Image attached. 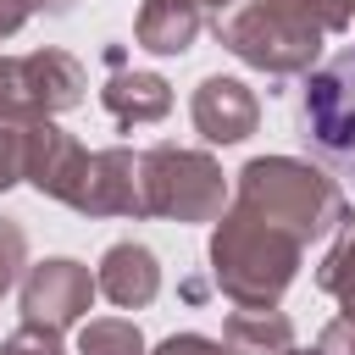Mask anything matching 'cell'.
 I'll list each match as a JSON object with an SVG mask.
<instances>
[{"instance_id":"cell-8","label":"cell","mask_w":355,"mask_h":355,"mask_svg":"<svg viewBox=\"0 0 355 355\" xmlns=\"http://www.w3.org/2000/svg\"><path fill=\"white\" fill-rule=\"evenodd\" d=\"M78 216H150L144 211V178H139V150L111 144L83 161V178L67 200Z\"/></svg>"},{"instance_id":"cell-5","label":"cell","mask_w":355,"mask_h":355,"mask_svg":"<svg viewBox=\"0 0 355 355\" xmlns=\"http://www.w3.org/2000/svg\"><path fill=\"white\" fill-rule=\"evenodd\" d=\"M144 178V211L166 222H216L227 211V178L216 155L183 150V144H150L139 150Z\"/></svg>"},{"instance_id":"cell-23","label":"cell","mask_w":355,"mask_h":355,"mask_svg":"<svg viewBox=\"0 0 355 355\" xmlns=\"http://www.w3.org/2000/svg\"><path fill=\"white\" fill-rule=\"evenodd\" d=\"M33 11L22 6V0H0V39H11V33H22V22H28Z\"/></svg>"},{"instance_id":"cell-15","label":"cell","mask_w":355,"mask_h":355,"mask_svg":"<svg viewBox=\"0 0 355 355\" xmlns=\"http://www.w3.org/2000/svg\"><path fill=\"white\" fill-rule=\"evenodd\" d=\"M316 288L327 300H338L344 316H355V216L333 233V244H327V255L316 266Z\"/></svg>"},{"instance_id":"cell-1","label":"cell","mask_w":355,"mask_h":355,"mask_svg":"<svg viewBox=\"0 0 355 355\" xmlns=\"http://www.w3.org/2000/svg\"><path fill=\"white\" fill-rule=\"evenodd\" d=\"M233 205H244L261 222L294 233L300 244H316V239H327V233H338L349 222V200H344L338 178L327 166H316V161H300V155L244 161Z\"/></svg>"},{"instance_id":"cell-17","label":"cell","mask_w":355,"mask_h":355,"mask_svg":"<svg viewBox=\"0 0 355 355\" xmlns=\"http://www.w3.org/2000/svg\"><path fill=\"white\" fill-rule=\"evenodd\" d=\"M22 272H28V233L17 216H0V300L11 283H22Z\"/></svg>"},{"instance_id":"cell-24","label":"cell","mask_w":355,"mask_h":355,"mask_svg":"<svg viewBox=\"0 0 355 355\" xmlns=\"http://www.w3.org/2000/svg\"><path fill=\"white\" fill-rule=\"evenodd\" d=\"M22 6H28V11H44V17H67L78 0H22Z\"/></svg>"},{"instance_id":"cell-22","label":"cell","mask_w":355,"mask_h":355,"mask_svg":"<svg viewBox=\"0 0 355 355\" xmlns=\"http://www.w3.org/2000/svg\"><path fill=\"white\" fill-rule=\"evenodd\" d=\"M316 349H322V355H355V316H344V311H338V316L322 327Z\"/></svg>"},{"instance_id":"cell-11","label":"cell","mask_w":355,"mask_h":355,"mask_svg":"<svg viewBox=\"0 0 355 355\" xmlns=\"http://www.w3.org/2000/svg\"><path fill=\"white\" fill-rule=\"evenodd\" d=\"M94 283H100V294H105L116 311H144V305L161 294V261H155V250L122 239V244H111V250L100 255Z\"/></svg>"},{"instance_id":"cell-14","label":"cell","mask_w":355,"mask_h":355,"mask_svg":"<svg viewBox=\"0 0 355 355\" xmlns=\"http://www.w3.org/2000/svg\"><path fill=\"white\" fill-rule=\"evenodd\" d=\"M222 344H227L233 355H288V349H294V322H288L277 305H266V311L239 305V311L222 322Z\"/></svg>"},{"instance_id":"cell-21","label":"cell","mask_w":355,"mask_h":355,"mask_svg":"<svg viewBox=\"0 0 355 355\" xmlns=\"http://www.w3.org/2000/svg\"><path fill=\"white\" fill-rule=\"evenodd\" d=\"M150 355H233L222 338H205V333H172V338H161Z\"/></svg>"},{"instance_id":"cell-7","label":"cell","mask_w":355,"mask_h":355,"mask_svg":"<svg viewBox=\"0 0 355 355\" xmlns=\"http://www.w3.org/2000/svg\"><path fill=\"white\" fill-rule=\"evenodd\" d=\"M94 294H100L94 272H89L83 261H72V255H50V261L28 266V272H22V283H17V300H22V322L55 327V333L78 327V322L89 316Z\"/></svg>"},{"instance_id":"cell-25","label":"cell","mask_w":355,"mask_h":355,"mask_svg":"<svg viewBox=\"0 0 355 355\" xmlns=\"http://www.w3.org/2000/svg\"><path fill=\"white\" fill-rule=\"evenodd\" d=\"M200 6H205V17H216V11L227 6V0H200Z\"/></svg>"},{"instance_id":"cell-4","label":"cell","mask_w":355,"mask_h":355,"mask_svg":"<svg viewBox=\"0 0 355 355\" xmlns=\"http://www.w3.org/2000/svg\"><path fill=\"white\" fill-rule=\"evenodd\" d=\"M294 139L316 166L355 183V44L333 50L305 72L294 105Z\"/></svg>"},{"instance_id":"cell-9","label":"cell","mask_w":355,"mask_h":355,"mask_svg":"<svg viewBox=\"0 0 355 355\" xmlns=\"http://www.w3.org/2000/svg\"><path fill=\"white\" fill-rule=\"evenodd\" d=\"M83 161H89V150L67 128H55L50 116H39V122L22 128V183H33L44 200L67 205L72 189H78V178H83Z\"/></svg>"},{"instance_id":"cell-13","label":"cell","mask_w":355,"mask_h":355,"mask_svg":"<svg viewBox=\"0 0 355 355\" xmlns=\"http://www.w3.org/2000/svg\"><path fill=\"white\" fill-rule=\"evenodd\" d=\"M100 105L111 111V122L116 128H139V122H161L166 111H172V83L161 78V72H128V67H116L111 78H105V89H100Z\"/></svg>"},{"instance_id":"cell-12","label":"cell","mask_w":355,"mask_h":355,"mask_svg":"<svg viewBox=\"0 0 355 355\" xmlns=\"http://www.w3.org/2000/svg\"><path fill=\"white\" fill-rule=\"evenodd\" d=\"M205 28V6L200 0H144L133 17V44L150 55H183Z\"/></svg>"},{"instance_id":"cell-19","label":"cell","mask_w":355,"mask_h":355,"mask_svg":"<svg viewBox=\"0 0 355 355\" xmlns=\"http://www.w3.org/2000/svg\"><path fill=\"white\" fill-rule=\"evenodd\" d=\"M22 128L28 122H0V194L22 183Z\"/></svg>"},{"instance_id":"cell-2","label":"cell","mask_w":355,"mask_h":355,"mask_svg":"<svg viewBox=\"0 0 355 355\" xmlns=\"http://www.w3.org/2000/svg\"><path fill=\"white\" fill-rule=\"evenodd\" d=\"M300 261H305V244L272 222H261L255 211L233 205L216 216V233H211V277L216 288L233 300V305H250V311H266L288 294V283L300 277Z\"/></svg>"},{"instance_id":"cell-26","label":"cell","mask_w":355,"mask_h":355,"mask_svg":"<svg viewBox=\"0 0 355 355\" xmlns=\"http://www.w3.org/2000/svg\"><path fill=\"white\" fill-rule=\"evenodd\" d=\"M288 355H311V349H288ZM316 355H322V349H316Z\"/></svg>"},{"instance_id":"cell-16","label":"cell","mask_w":355,"mask_h":355,"mask_svg":"<svg viewBox=\"0 0 355 355\" xmlns=\"http://www.w3.org/2000/svg\"><path fill=\"white\" fill-rule=\"evenodd\" d=\"M78 355H150V349L128 316H94L78 327Z\"/></svg>"},{"instance_id":"cell-18","label":"cell","mask_w":355,"mask_h":355,"mask_svg":"<svg viewBox=\"0 0 355 355\" xmlns=\"http://www.w3.org/2000/svg\"><path fill=\"white\" fill-rule=\"evenodd\" d=\"M0 355H67L61 349V333L55 327H39V322H22L6 344H0Z\"/></svg>"},{"instance_id":"cell-3","label":"cell","mask_w":355,"mask_h":355,"mask_svg":"<svg viewBox=\"0 0 355 355\" xmlns=\"http://www.w3.org/2000/svg\"><path fill=\"white\" fill-rule=\"evenodd\" d=\"M211 33L227 55L266 78H305L322 61V28L294 0H227L211 17Z\"/></svg>"},{"instance_id":"cell-6","label":"cell","mask_w":355,"mask_h":355,"mask_svg":"<svg viewBox=\"0 0 355 355\" xmlns=\"http://www.w3.org/2000/svg\"><path fill=\"white\" fill-rule=\"evenodd\" d=\"M89 72L67 50H28L0 55V122H39L83 105Z\"/></svg>"},{"instance_id":"cell-20","label":"cell","mask_w":355,"mask_h":355,"mask_svg":"<svg viewBox=\"0 0 355 355\" xmlns=\"http://www.w3.org/2000/svg\"><path fill=\"white\" fill-rule=\"evenodd\" d=\"M322 33H344L349 22H355V0H294Z\"/></svg>"},{"instance_id":"cell-10","label":"cell","mask_w":355,"mask_h":355,"mask_svg":"<svg viewBox=\"0 0 355 355\" xmlns=\"http://www.w3.org/2000/svg\"><path fill=\"white\" fill-rule=\"evenodd\" d=\"M189 116H194V133H200L205 144H244V139L261 128V100H255L250 83L211 72V78H200V89H194Z\"/></svg>"}]
</instances>
